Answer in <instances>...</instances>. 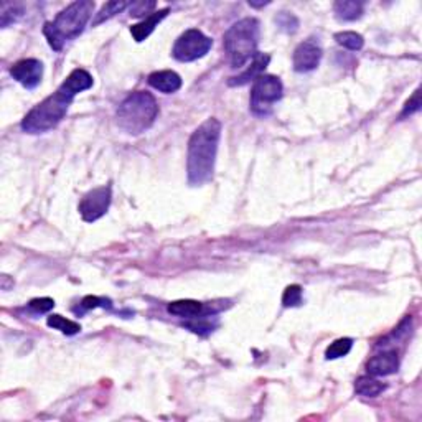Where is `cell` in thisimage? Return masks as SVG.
<instances>
[{
  "mask_svg": "<svg viewBox=\"0 0 422 422\" xmlns=\"http://www.w3.org/2000/svg\"><path fill=\"white\" fill-rule=\"evenodd\" d=\"M149 84L152 86L157 91L172 94L177 93L182 88V78H180L175 71L170 69H163V71H155L149 76Z\"/></svg>",
  "mask_w": 422,
  "mask_h": 422,
  "instance_id": "4fadbf2b",
  "label": "cell"
},
{
  "mask_svg": "<svg viewBox=\"0 0 422 422\" xmlns=\"http://www.w3.org/2000/svg\"><path fill=\"white\" fill-rule=\"evenodd\" d=\"M213 40L207 36L203 32L190 28L185 34H182L172 48V56L182 63H190L198 58H203L211 50Z\"/></svg>",
  "mask_w": 422,
  "mask_h": 422,
  "instance_id": "52a82bcc",
  "label": "cell"
},
{
  "mask_svg": "<svg viewBox=\"0 0 422 422\" xmlns=\"http://www.w3.org/2000/svg\"><path fill=\"white\" fill-rule=\"evenodd\" d=\"M386 389L383 383H379L378 379L371 378V376H360L355 383V391L358 392L360 396L364 397H375L381 395V392Z\"/></svg>",
  "mask_w": 422,
  "mask_h": 422,
  "instance_id": "ac0fdd59",
  "label": "cell"
},
{
  "mask_svg": "<svg viewBox=\"0 0 422 422\" xmlns=\"http://www.w3.org/2000/svg\"><path fill=\"white\" fill-rule=\"evenodd\" d=\"M335 40H337L338 45L351 51L362 50L364 45V38L356 32H340V34H335Z\"/></svg>",
  "mask_w": 422,
  "mask_h": 422,
  "instance_id": "44dd1931",
  "label": "cell"
},
{
  "mask_svg": "<svg viewBox=\"0 0 422 422\" xmlns=\"http://www.w3.org/2000/svg\"><path fill=\"white\" fill-rule=\"evenodd\" d=\"M94 12V2L91 0H78L69 3L56 15L53 22H47L43 27V35L47 36L48 45L55 51L63 50L65 43L71 42L84 32L91 14Z\"/></svg>",
  "mask_w": 422,
  "mask_h": 422,
  "instance_id": "7a4b0ae2",
  "label": "cell"
},
{
  "mask_svg": "<svg viewBox=\"0 0 422 422\" xmlns=\"http://www.w3.org/2000/svg\"><path fill=\"white\" fill-rule=\"evenodd\" d=\"M91 86H93V76L89 75L86 69L78 68L75 69V71L69 73V76L63 81V83H61L60 89L63 93H67L69 97L75 99L76 94H80L81 91H86V89H89Z\"/></svg>",
  "mask_w": 422,
  "mask_h": 422,
  "instance_id": "7c38bea8",
  "label": "cell"
},
{
  "mask_svg": "<svg viewBox=\"0 0 422 422\" xmlns=\"http://www.w3.org/2000/svg\"><path fill=\"white\" fill-rule=\"evenodd\" d=\"M22 15H23V12L19 5H14V3H3L2 14H0V25H2L3 28L9 27L10 23L17 22Z\"/></svg>",
  "mask_w": 422,
  "mask_h": 422,
  "instance_id": "603a6c76",
  "label": "cell"
},
{
  "mask_svg": "<svg viewBox=\"0 0 422 422\" xmlns=\"http://www.w3.org/2000/svg\"><path fill=\"white\" fill-rule=\"evenodd\" d=\"M10 75L15 81H19L23 88L34 89L42 83L43 65L42 61L35 58L20 60L10 68Z\"/></svg>",
  "mask_w": 422,
  "mask_h": 422,
  "instance_id": "9c48e42d",
  "label": "cell"
},
{
  "mask_svg": "<svg viewBox=\"0 0 422 422\" xmlns=\"http://www.w3.org/2000/svg\"><path fill=\"white\" fill-rule=\"evenodd\" d=\"M28 307H30L32 310H35L36 314H47V312H50L53 307H55V301L50 297L34 298V301H30Z\"/></svg>",
  "mask_w": 422,
  "mask_h": 422,
  "instance_id": "4316f807",
  "label": "cell"
},
{
  "mask_svg": "<svg viewBox=\"0 0 422 422\" xmlns=\"http://www.w3.org/2000/svg\"><path fill=\"white\" fill-rule=\"evenodd\" d=\"M351 347H353V340L351 338H338L335 340L331 345L327 348L325 358L327 360H337L350 353Z\"/></svg>",
  "mask_w": 422,
  "mask_h": 422,
  "instance_id": "7402d4cb",
  "label": "cell"
},
{
  "mask_svg": "<svg viewBox=\"0 0 422 422\" xmlns=\"http://www.w3.org/2000/svg\"><path fill=\"white\" fill-rule=\"evenodd\" d=\"M47 323H48V327H51V329H55V330H60L61 333H65V335H76L81 331L80 323L69 320V318L61 317V315H50Z\"/></svg>",
  "mask_w": 422,
  "mask_h": 422,
  "instance_id": "d6986e66",
  "label": "cell"
},
{
  "mask_svg": "<svg viewBox=\"0 0 422 422\" xmlns=\"http://www.w3.org/2000/svg\"><path fill=\"white\" fill-rule=\"evenodd\" d=\"M419 109H421V89H417V91L412 94L411 99L406 102L404 110H403V114H401V117L408 116V114L417 113V110H419Z\"/></svg>",
  "mask_w": 422,
  "mask_h": 422,
  "instance_id": "f1b7e54d",
  "label": "cell"
},
{
  "mask_svg": "<svg viewBox=\"0 0 422 422\" xmlns=\"http://www.w3.org/2000/svg\"><path fill=\"white\" fill-rule=\"evenodd\" d=\"M221 137V122L218 119H207L188 141L187 177L191 187L208 183L215 172L216 154Z\"/></svg>",
  "mask_w": 422,
  "mask_h": 422,
  "instance_id": "6da1fadb",
  "label": "cell"
},
{
  "mask_svg": "<svg viewBox=\"0 0 422 422\" xmlns=\"http://www.w3.org/2000/svg\"><path fill=\"white\" fill-rule=\"evenodd\" d=\"M322 48L314 38L302 42L294 51V69L297 73H309L320 65Z\"/></svg>",
  "mask_w": 422,
  "mask_h": 422,
  "instance_id": "30bf717a",
  "label": "cell"
},
{
  "mask_svg": "<svg viewBox=\"0 0 422 422\" xmlns=\"http://www.w3.org/2000/svg\"><path fill=\"white\" fill-rule=\"evenodd\" d=\"M282 93H284V88H282L281 80L277 76H257L251 89V110L254 116H269L272 113L274 104L281 101Z\"/></svg>",
  "mask_w": 422,
  "mask_h": 422,
  "instance_id": "8992f818",
  "label": "cell"
},
{
  "mask_svg": "<svg viewBox=\"0 0 422 422\" xmlns=\"http://www.w3.org/2000/svg\"><path fill=\"white\" fill-rule=\"evenodd\" d=\"M159 116V104L147 91H135L121 102L117 109V124L130 135L145 132Z\"/></svg>",
  "mask_w": 422,
  "mask_h": 422,
  "instance_id": "3957f363",
  "label": "cell"
},
{
  "mask_svg": "<svg viewBox=\"0 0 422 422\" xmlns=\"http://www.w3.org/2000/svg\"><path fill=\"white\" fill-rule=\"evenodd\" d=\"M399 368V356L395 350L383 351V353L375 355L366 363V370L370 376H388L397 371Z\"/></svg>",
  "mask_w": 422,
  "mask_h": 422,
  "instance_id": "8fae6325",
  "label": "cell"
},
{
  "mask_svg": "<svg viewBox=\"0 0 422 422\" xmlns=\"http://www.w3.org/2000/svg\"><path fill=\"white\" fill-rule=\"evenodd\" d=\"M110 200H113V194H110L109 185L94 188V190L88 191L80 202L81 218L88 221V223L102 218L109 210Z\"/></svg>",
  "mask_w": 422,
  "mask_h": 422,
  "instance_id": "ba28073f",
  "label": "cell"
},
{
  "mask_svg": "<svg viewBox=\"0 0 422 422\" xmlns=\"http://www.w3.org/2000/svg\"><path fill=\"white\" fill-rule=\"evenodd\" d=\"M71 102L73 97H69L67 93H63L58 88L56 93H53L47 99H43L40 104H36L35 108L30 109V113L23 117V132L43 134L55 129V127L63 121L65 116H67Z\"/></svg>",
  "mask_w": 422,
  "mask_h": 422,
  "instance_id": "5b68a950",
  "label": "cell"
},
{
  "mask_svg": "<svg viewBox=\"0 0 422 422\" xmlns=\"http://www.w3.org/2000/svg\"><path fill=\"white\" fill-rule=\"evenodd\" d=\"M335 17L343 22H353V20L360 19L364 12V5L362 2L356 0H338L333 5Z\"/></svg>",
  "mask_w": 422,
  "mask_h": 422,
  "instance_id": "e0dca14e",
  "label": "cell"
},
{
  "mask_svg": "<svg viewBox=\"0 0 422 422\" xmlns=\"http://www.w3.org/2000/svg\"><path fill=\"white\" fill-rule=\"evenodd\" d=\"M127 7H130L129 2H108L102 5V9L96 14V19L93 20V27L99 25V23L106 22V20L113 19L114 15L119 14V12H122Z\"/></svg>",
  "mask_w": 422,
  "mask_h": 422,
  "instance_id": "ffe728a7",
  "label": "cell"
},
{
  "mask_svg": "<svg viewBox=\"0 0 422 422\" xmlns=\"http://www.w3.org/2000/svg\"><path fill=\"white\" fill-rule=\"evenodd\" d=\"M259 45V22L254 17H246L233 23L224 34L223 47L228 53L231 68H243L257 55Z\"/></svg>",
  "mask_w": 422,
  "mask_h": 422,
  "instance_id": "277c9868",
  "label": "cell"
},
{
  "mask_svg": "<svg viewBox=\"0 0 422 422\" xmlns=\"http://www.w3.org/2000/svg\"><path fill=\"white\" fill-rule=\"evenodd\" d=\"M96 307H110V301L109 298H104V297H94V296H89V297H84L83 302L80 304V309H75L76 314H83L86 312V310H91V309H96Z\"/></svg>",
  "mask_w": 422,
  "mask_h": 422,
  "instance_id": "484cf974",
  "label": "cell"
},
{
  "mask_svg": "<svg viewBox=\"0 0 422 422\" xmlns=\"http://www.w3.org/2000/svg\"><path fill=\"white\" fill-rule=\"evenodd\" d=\"M154 7H155L154 0H150V2H144V0H141V2H134L130 3V15H134V17H142V15L149 14Z\"/></svg>",
  "mask_w": 422,
  "mask_h": 422,
  "instance_id": "83f0119b",
  "label": "cell"
},
{
  "mask_svg": "<svg viewBox=\"0 0 422 422\" xmlns=\"http://www.w3.org/2000/svg\"><path fill=\"white\" fill-rule=\"evenodd\" d=\"M269 61H270L269 55H264V53L257 51V55L253 58L251 67L246 69V71L241 73V75L229 78L228 84L229 86H243V84H248L249 81H254L257 76H261L262 73H264V69L269 65Z\"/></svg>",
  "mask_w": 422,
  "mask_h": 422,
  "instance_id": "5bb4252c",
  "label": "cell"
},
{
  "mask_svg": "<svg viewBox=\"0 0 422 422\" xmlns=\"http://www.w3.org/2000/svg\"><path fill=\"white\" fill-rule=\"evenodd\" d=\"M276 23L282 32H285V34H294V32H297L298 28V20L294 17L292 14H289V12H281V14H277Z\"/></svg>",
  "mask_w": 422,
  "mask_h": 422,
  "instance_id": "d4e9b609",
  "label": "cell"
},
{
  "mask_svg": "<svg viewBox=\"0 0 422 422\" xmlns=\"http://www.w3.org/2000/svg\"><path fill=\"white\" fill-rule=\"evenodd\" d=\"M169 12H170L169 9L152 12V14L147 15V17L142 20L141 23L130 27V35L134 36L135 42H144L147 36H149L155 30V27H157L159 23H161L162 20L167 17V15H169Z\"/></svg>",
  "mask_w": 422,
  "mask_h": 422,
  "instance_id": "9a60e30c",
  "label": "cell"
},
{
  "mask_svg": "<svg viewBox=\"0 0 422 422\" xmlns=\"http://www.w3.org/2000/svg\"><path fill=\"white\" fill-rule=\"evenodd\" d=\"M169 314L175 315V317L180 318H196L202 317L204 314V305L198 301H190V298H185V301H175L170 302L169 307H167Z\"/></svg>",
  "mask_w": 422,
  "mask_h": 422,
  "instance_id": "2e32d148",
  "label": "cell"
},
{
  "mask_svg": "<svg viewBox=\"0 0 422 422\" xmlns=\"http://www.w3.org/2000/svg\"><path fill=\"white\" fill-rule=\"evenodd\" d=\"M302 304V288L301 285H289L282 294V305L284 307H298Z\"/></svg>",
  "mask_w": 422,
  "mask_h": 422,
  "instance_id": "cb8c5ba5",
  "label": "cell"
}]
</instances>
